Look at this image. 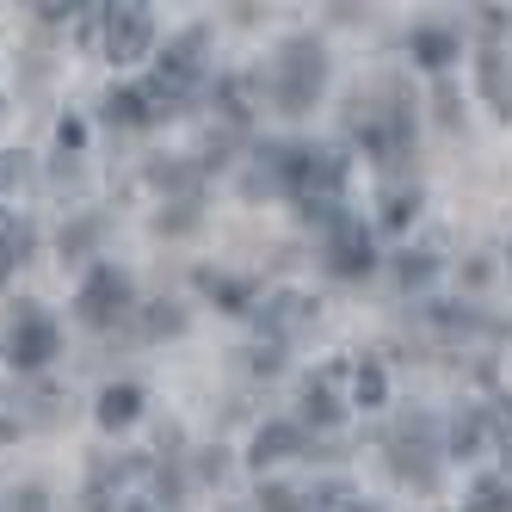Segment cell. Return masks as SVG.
<instances>
[{
  "label": "cell",
  "mask_w": 512,
  "mask_h": 512,
  "mask_svg": "<svg viewBox=\"0 0 512 512\" xmlns=\"http://www.w3.org/2000/svg\"><path fill=\"white\" fill-rule=\"evenodd\" d=\"M321 81H327V50L315 38H290L278 50V62H272V99L284 112H309Z\"/></svg>",
  "instance_id": "6da1fadb"
},
{
  "label": "cell",
  "mask_w": 512,
  "mask_h": 512,
  "mask_svg": "<svg viewBox=\"0 0 512 512\" xmlns=\"http://www.w3.org/2000/svg\"><path fill=\"white\" fill-rule=\"evenodd\" d=\"M352 130L364 136V149H371L377 161H389V167H401L408 161V142H414V112L408 105H352Z\"/></svg>",
  "instance_id": "7a4b0ae2"
},
{
  "label": "cell",
  "mask_w": 512,
  "mask_h": 512,
  "mask_svg": "<svg viewBox=\"0 0 512 512\" xmlns=\"http://www.w3.org/2000/svg\"><path fill=\"white\" fill-rule=\"evenodd\" d=\"M149 38H155V13L149 7H105V50L112 62H142L149 56Z\"/></svg>",
  "instance_id": "3957f363"
},
{
  "label": "cell",
  "mask_w": 512,
  "mask_h": 512,
  "mask_svg": "<svg viewBox=\"0 0 512 512\" xmlns=\"http://www.w3.org/2000/svg\"><path fill=\"white\" fill-rule=\"evenodd\" d=\"M389 457L395 475H408L414 488H432V420H401L389 432Z\"/></svg>",
  "instance_id": "277c9868"
},
{
  "label": "cell",
  "mask_w": 512,
  "mask_h": 512,
  "mask_svg": "<svg viewBox=\"0 0 512 512\" xmlns=\"http://www.w3.org/2000/svg\"><path fill=\"white\" fill-rule=\"evenodd\" d=\"M124 303H130V284L118 278V266H99V272L81 284V297H75V309H81L87 327H112V321L124 315Z\"/></svg>",
  "instance_id": "5b68a950"
},
{
  "label": "cell",
  "mask_w": 512,
  "mask_h": 512,
  "mask_svg": "<svg viewBox=\"0 0 512 512\" xmlns=\"http://www.w3.org/2000/svg\"><path fill=\"white\" fill-rule=\"evenodd\" d=\"M327 229H334V235H327V260H334L340 278L371 272V235H364V223H352V216H334Z\"/></svg>",
  "instance_id": "8992f818"
},
{
  "label": "cell",
  "mask_w": 512,
  "mask_h": 512,
  "mask_svg": "<svg viewBox=\"0 0 512 512\" xmlns=\"http://www.w3.org/2000/svg\"><path fill=\"white\" fill-rule=\"evenodd\" d=\"M7 352H13L19 371H38V364H50V358H56V327H50L38 309H25V315H19V327H13V340H7Z\"/></svg>",
  "instance_id": "52a82bcc"
},
{
  "label": "cell",
  "mask_w": 512,
  "mask_h": 512,
  "mask_svg": "<svg viewBox=\"0 0 512 512\" xmlns=\"http://www.w3.org/2000/svg\"><path fill=\"white\" fill-rule=\"evenodd\" d=\"M25 253H31V229L19 223L13 210H0V284H7V272L25 260Z\"/></svg>",
  "instance_id": "ba28073f"
},
{
  "label": "cell",
  "mask_w": 512,
  "mask_h": 512,
  "mask_svg": "<svg viewBox=\"0 0 512 512\" xmlns=\"http://www.w3.org/2000/svg\"><path fill=\"white\" fill-rule=\"evenodd\" d=\"M290 451H303V432L297 426H266L260 438H253V463H278V457H290Z\"/></svg>",
  "instance_id": "9c48e42d"
},
{
  "label": "cell",
  "mask_w": 512,
  "mask_h": 512,
  "mask_svg": "<svg viewBox=\"0 0 512 512\" xmlns=\"http://www.w3.org/2000/svg\"><path fill=\"white\" fill-rule=\"evenodd\" d=\"M303 512H371V506H364V500H358V494H352L346 482H315V488H309V506H303Z\"/></svg>",
  "instance_id": "30bf717a"
},
{
  "label": "cell",
  "mask_w": 512,
  "mask_h": 512,
  "mask_svg": "<svg viewBox=\"0 0 512 512\" xmlns=\"http://www.w3.org/2000/svg\"><path fill=\"white\" fill-rule=\"evenodd\" d=\"M136 408H142V395H136L130 383H124V389H105V395H99V426H130Z\"/></svg>",
  "instance_id": "8fae6325"
},
{
  "label": "cell",
  "mask_w": 512,
  "mask_h": 512,
  "mask_svg": "<svg viewBox=\"0 0 512 512\" xmlns=\"http://www.w3.org/2000/svg\"><path fill=\"white\" fill-rule=\"evenodd\" d=\"M414 56H420L426 68H445V62L457 56V38H451V31H414Z\"/></svg>",
  "instance_id": "7c38bea8"
},
{
  "label": "cell",
  "mask_w": 512,
  "mask_h": 512,
  "mask_svg": "<svg viewBox=\"0 0 512 512\" xmlns=\"http://www.w3.org/2000/svg\"><path fill=\"white\" fill-rule=\"evenodd\" d=\"M482 87H488V99H494V105H500V112H506V118H512V81H506V62H500V56H494V50H488V56H482Z\"/></svg>",
  "instance_id": "4fadbf2b"
},
{
  "label": "cell",
  "mask_w": 512,
  "mask_h": 512,
  "mask_svg": "<svg viewBox=\"0 0 512 512\" xmlns=\"http://www.w3.org/2000/svg\"><path fill=\"white\" fill-rule=\"evenodd\" d=\"M112 124H149V93H112Z\"/></svg>",
  "instance_id": "5bb4252c"
},
{
  "label": "cell",
  "mask_w": 512,
  "mask_h": 512,
  "mask_svg": "<svg viewBox=\"0 0 512 512\" xmlns=\"http://www.w3.org/2000/svg\"><path fill=\"white\" fill-rule=\"evenodd\" d=\"M327 383H334V377H321V383H309V414L327 426V420H334L340 408H334V389H327Z\"/></svg>",
  "instance_id": "9a60e30c"
},
{
  "label": "cell",
  "mask_w": 512,
  "mask_h": 512,
  "mask_svg": "<svg viewBox=\"0 0 512 512\" xmlns=\"http://www.w3.org/2000/svg\"><path fill=\"white\" fill-rule=\"evenodd\" d=\"M358 401H364V408H383V371H377V364L358 371Z\"/></svg>",
  "instance_id": "2e32d148"
},
{
  "label": "cell",
  "mask_w": 512,
  "mask_h": 512,
  "mask_svg": "<svg viewBox=\"0 0 512 512\" xmlns=\"http://www.w3.org/2000/svg\"><path fill=\"white\" fill-rule=\"evenodd\" d=\"M512 494H506V482H482V488H475V506L469 512H500Z\"/></svg>",
  "instance_id": "e0dca14e"
},
{
  "label": "cell",
  "mask_w": 512,
  "mask_h": 512,
  "mask_svg": "<svg viewBox=\"0 0 512 512\" xmlns=\"http://www.w3.org/2000/svg\"><path fill=\"white\" fill-rule=\"evenodd\" d=\"M408 210H414V198H408V192H395V198H389V210H383V216H389V223H408Z\"/></svg>",
  "instance_id": "ac0fdd59"
},
{
  "label": "cell",
  "mask_w": 512,
  "mask_h": 512,
  "mask_svg": "<svg viewBox=\"0 0 512 512\" xmlns=\"http://www.w3.org/2000/svg\"><path fill=\"white\" fill-rule=\"evenodd\" d=\"M124 512H161V506H155V500H130Z\"/></svg>",
  "instance_id": "d6986e66"
},
{
  "label": "cell",
  "mask_w": 512,
  "mask_h": 512,
  "mask_svg": "<svg viewBox=\"0 0 512 512\" xmlns=\"http://www.w3.org/2000/svg\"><path fill=\"white\" fill-rule=\"evenodd\" d=\"M0 432H7V426H0Z\"/></svg>",
  "instance_id": "ffe728a7"
}]
</instances>
